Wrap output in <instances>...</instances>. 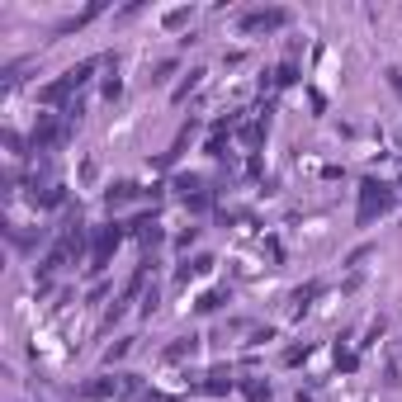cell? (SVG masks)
<instances>
[{
    "label": "cell",
    "mask_w": 402,
    "mask_h": 402,
    "mask_svg": "<svg viewBox=\"0 0 402 402\" xmlns=\"http://www.w3.org/2000/svg\"><path fill=\"white\" fill-rule=\"evenodd\" d=\"M398 195L383 180H360V204H355V227H374V218L393 213Z\"/></svg>",
    "instance_id": "obj_1"
},
{
    "label": "cell",
    "mask_w": 402,
    "mask_h": 402,
    "mask_svg": "<svg viewBox=\"0 0 402 402\" xmlns=\"http://www.w3.org/2000/svg\"><path fill=\"white\" fill-rule=\"evenodd\" d=\"M294 24V14L284 5H270V10H247L242 14V34H279V29Z\"/></svg>",
    "instance_id": "obj_2"
},
{
    "label": "cell",
    "mask_w": 402,
    "mask_h": 402,
    "mask_svg": "<svg viewBox=\"0 0 402 402\" xmlns=\"http://www.w3.org/2000/svg\"><path fill=\"white\" fill-rule=\"evenodd\" d=\"M66 138H71V118H52V114H43V118H38V128H34V138H29V147H34V152H48V147H62Z\"/></svg>",
    "instance_id": "obj_3"
},
{
    "label": "cell",
    "mask_w": 402,
    "mask_h": 402,
    "mask_svg": "<svg viewBox=\"0 0 402 402\" xmlns=\"http://www.w3.org/2000/svg\"><path fill=\"white\" fill-rule=\"evenodd\" d=\"M118 242H123V227H118V222L95 227V237H91V270H104V265H109V256L118 251Z\"/></svg>",
    "instance_id": "obj_4"
},
{
    "label": "cell",
    "mask_w": 402,
    "mask_h": 402,
    "mask_svg": "<svg viewBox=\"0 0 402 402\" xmlns=\"http://www.w3.org/2000/svg\"><path fill=\"white\" fill-rule=\"evenodd\" d=\"M123 393H128V374H100L91 383H81L76 398L81 402H104V398H123Z\"/></svg>",
    "instance_id": "obj_5"
},
{
    "label": "cell",
    "mask_w": 402,
    "mask_h": 402,
    "mask_svg": "<svg viewBox=\"0 0 402 402\" xmlns=\"http://www.w3.org/2000/svg\"><path fill=\"white\" fill-rule=\"evenodd\" d=\"M95 14H104V0H95V5H86V10L81 14H71V19H62V24L52 29V34H57V38H66V34H76V29H86L95 19Z\"/></svg>",
    "instance_id": "obj_6"
},
{
    "label": "cell",
    "mask_w": 402,
    "mask_h": 402,
    "mask_svg": "<svg viewBox=\"0 0 402 402\" xmlns=\"http://www.w3.org/2000/svg\"><path fill=\"white\" fill-rule=\"evenodd\" d=\"M71 91H76V86H71V81H52V86H43V91H38V104H62V109H66V95H71Z\"/></svg>",
    "instance_id": "obj_7"
},
{
    "label": "cell",
    "mask_w": 402,
    "mask_h": 402,
    "mask_svg": "<svg viewBox=\"0 0 402 402\" xmlns=\"http://www.w3.org/2000/svg\"><path fill=\"white\" fill-rule=\"evenodd\" d=\"M195 133H199V123H195V118H190V123H185V128L175 133V143H170V152L161 156V166H175V156H180L185 147H190V138H195Z\"/></svg>",
    "instance_id": "obj_8"
},
{
    "label": "cell",
    "mask_w": 402,
    "mask_h": 402,
    "mask_svg": "<svg viewBox=\"0 0 402 402\" xmlns=\"http://www.w3.org/2000/svg\"><path fill=\"white\" fill-rule=\"evenodd\" d=\"M227 388H232V378H227V369H213V374H204V383H199V393H213V398H222Z\"/></svg>",
    "instance_id": "obj_9"
},
{
    "label": "cell",
    "mask_w": 402,
    "mask_h": 402,
    "mask_svg": "<svg viewBox=\"0 0 402 402\" xmlns=\"http://www.w3.org/2000/svg\"><path fill=\"white\" fill-rule=\"evenodd\" d=\"M242 393H247V402H274V393H270L265 378H242Z\"/></svg>",
    "instance_id": "obj_10"
},
{
    "label": "cell",
    "mask_w": 402,
    "mask_h": 402,
    "mask_svg": "<svg viewBox=\"0 0 402 402\" xmlns=\"http://www.w3.org/2000/svg\"><path fill=\"white\" fill-rule=\"evenodd\" d=\"M123 95V81H118V57L109 62V76H104V100H118Z\"/></svg>",
    "instance_id": "obj_11"
},
{
    "label": "cell",
    "mask_w": 402,
    "mask_h": 402,
    "mask_svg": "<svg viewBox=\"0 0 402 402\" xmlns=\"http://www.w3.org/2000/svg\"><path fill=\"white\" fill-rule=\"evenodd\" d=\"M133 195H138V185H128V180H123V185H114V190H109L104 199H109V208H123Z\"/></svg>",
    "instance_id": "obj_12"
},
{
    "label": "cell",
    "mask_w": 402,
    "mask_h": 402,
    "mask_svg": "<svg viewBox=\"0 0 402 402\" xmlns=\"http://www.w3.org/2000/svg\"><path fill=\"white\" fill-rule=\"evenodd\" d=\"M317 294H322V284H317V279H312V284H303V289H294V312H303Z\"/></svg>",
    "instance_id": "obj_13"
},
{
    "label": "cell",
    "mask_w": 402,
    "mask_h": 402,
    "mask_svg": "<svg viewBox=\"0 0 402 402\" xmlns=\"http://www.w3.org/2000/svg\"><path fill=\"white\" fill-rule=\"evenodd\" d=\"M227 299H232L227 289H213V294H204V299H199L195 308H199V312H218V308H222V303H227Z\"/></svg>",
    "instance_id": "obj_14"
},
{
    "label": "cell",
    "mask_w": 402,
    "mask_h": 402,
    "mask_svg": "<svg viewBox=\"0 0 402 402\" xmlns=\"http://www.w3.org/2000/svg\"><path fill=\"white\" fill-rule=\"evenodd\" d=\"M195 346H199L195 336H180V341H175V346L166 351V360H170V364H175V360H185V355H195Z\"/></svg>",
    "instance_id": "obj_15"
},
{
    "label": "cell",
    "mask_w": 402,
    "mask_h": 402,
    "mask_svg": "<svg viewBox=\"0 0 402 402\" xmlns=\"http://www.w3.org/2000/svg\"><path fill=\"white\" fill-rule=\"evenodd\" d=\"M355 364H360V355H355V351H336V369L355 374Z\"/></svg>",
    "instance_id": "obj_16"
},
{
    "label": "cell",
    "mask_w": 402,
    "mask_h": 402,
    "mask_svg": "<svg viewBox=\"0 0 402 402\" xmlns=\"http://www.w3.org/2000/svg\"><path fill=\"white\" fill-rule=\"evenodd\" d=\"M294 81H299V66L284 62V66H279V76H274V86H294Z\"/></svg>",
    "instance_id": "obj_17"
},
{
    "label": "cell",
    "mask_w": 402,
    "mask_h": 402,
    "mask_svg": "<svg viewBox=\"0 0 402 402\" xmlns=\"http://www.w3.org/2000/svg\"><path fill=\"white\" fill-rule=\"evenodd\" d=\"M260 138H265V123H251V128H242V143H247V147H256Z\"/></svg>",
    "instance_id": "obj_18"
},
{
    "label": "cell",
    "mask_w": 402,
    "mask_h": 402,
    "mask_svg": "<svg viewBox=\"0 0 402 402\" xmlns=\"http://www.w3.org/2000/svg\"><path fill=\"white\" fill-rule=\"evenodd\" d=\"M185 24H190V10H170L166 14V29H185Z\"/></svg>",
    "instance_id": "obj_19"
},
{
    "label": "cell",
    "mask_w": 402,
    "mask_h": 402,
    "mask_svg": "<svg viewBox=\"0 0 402 402\" xmlns=\"http://www.w3.org/2000/svg\"><path fill=\"white\" fill-rule=\"evenodd\" d=\"M123 355H128V341H114V346H109V355H104V364H114V360H123Z\"/></svg>",
    "instance_id": "obj_20"
},
{
    "label": "cell",
    "mask_w": 402,
    "mask_h": 402,
    "mask_svg": "<svg viewBox=\"0 0 402 402\" xmlns=\"http://www.w3.org/2000/svg\"><path fill=\"white\" fill-rule=\"evenodd\" d=\"M199 76H204V71H190V81H185L180 91H175V104H180V100H185V95H190V91H195V86H199Z\"/></svg>",
    "instance_id": "obj_21"
},
{
    "label": "cell",
    "mask_w": 402,
    "mask_h": 402,
    "mask_svg": "<svg viewBox=\"0 0 402 402\" xmlns=\"http://www.w3.org/2000/svg\"><path fill=\"white\" fill-rule=\"evenodd\" d=\"M5 147H10L14 156H29V152H24V138H19V133H5Z\"/></svg>",
    "instance_id": "obj_22"
},
{
    "label": "cell",
    "mask_w": 402,
    "mask_h": 402,
    "mask_svg": "<svg viewBox=\"0 0 402 402\" xmlns=\"http://www.w3.org/2000/svg\"><path fill=\"white\" fill-rule=\"evenodd\" d=\"M170 71H175V57H166V62L156 66V76H152V81H170Z\"/></svg>",
    "instance_id": "obj_23"
},
{
    "label": "cell",
    "mask_w": 402,
    "mask_h": 402,
    "mask_svg": "<svg viewBox=\"0 0 402 402\" xmlns=\"http://www.w3.org/2000/svg\"><path fill=\"white\" fill-rule=\"evenodd\" d=\"M299 360H308V346H294V351H284V364H299Z\"/></svg>",
    "instance_id": "obj_24"
},
{
    "label": "cell",
    "mask_w": 402,
    "mask_h": 402,
    "mask_svg": "<svg viewBox=\"0 0 402 402\" xmlns=\"http://www.w3.org/2000/svg\"><path fill=\"white\" fill-rule=\"evenodd\" d=\"M388 86H393V91L402 95V66H393V71H388Z\"/></svg>",
    "instance_id": "obj_25"
}]
</instances>
